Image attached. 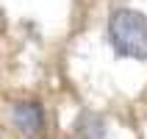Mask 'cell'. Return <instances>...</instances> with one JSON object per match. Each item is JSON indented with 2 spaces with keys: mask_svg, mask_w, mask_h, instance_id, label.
<instances>
[{
  "mask_svg": "<svg viewBox=\"0 0 147 139\" xmlns=\"http://www.w3.org/2000/svg\"><path fill=\"white\" fill-rule=\"evenodd\" d=\"M11 123L17 125V131H22L25 136L39 139L45 134V125H47V117H45V108H42L39 100H17L11 106Z\"/></svg>",
  "mask_w": 147,
  "mask_h": 139,
  "instance_id": "2",
  "label": "cell"
},
{
  "mask_svg": "<svg viewBox=\"0 0 147 139\" xmlns=\"http://www.w3.org/2000/svg\"><path fill=\"white\" fill-rule=\"evenodd\" d=\"M108 42L125 58H147V14L136 8H114L108 14Z\"/></svg>",
  "mask_w": 147,
  "mask_h": 139,
  "instance_id": "1",
  "label": "cell"
},
{
  "mask_svg": "<svg viewBox=\"0 0 147 139\" xmlns=\"http://www.w3.org/2000/svg\"><path fill=\"white\" fill-rule=\"evenodd\" d=\"M72 139H106V120L94 111H81L72 125Z\"/></svg>",
  "mask_w": 147,
  "mask_h": 139,
  "instance_id": "3",
  "label": "cell"
}]
</instances>
